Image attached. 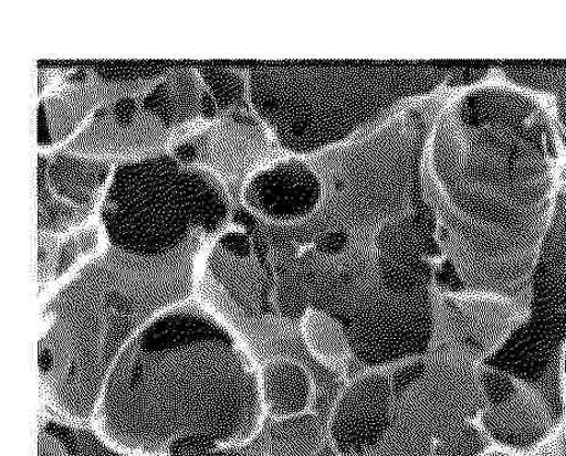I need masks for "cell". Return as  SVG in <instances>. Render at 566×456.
<instances>
[{
  "label": "cell",
  "instance_id": "obj_1",
  "mask_svg": "<svg viewBox=\"0 0 566 456\" xmlns=\"http://www.w3.org/2000/svg\"><path fill=\"white\" fill-rule=\"evenodd\" d=\"M423 155L447 258L469 290L530 312L565 187V149L549 103L516 86H470L444 105Z\"/></svg>",
  "mask_w": 566,
  "mask_h": 456
},
{
  "label": "cell",
  "instance_id": "obj_2",
  "mask_svg": "<svg viewBox=\"0 0 566 456\" xmlns=\"http://www.w3.org/2000/svg\"><path fill=\"white\" fill-rule=\"evenodd\" d=\"M261 368L196 298L151 320L116 360L91 426L125 456L247 447L265 426Z\"/></svg>",
  "mask_w": 566,
  "mask_h": 456
},
{
  "label": "cell",
  "instance_id": "obj_3",
  "mask_svg": "<svg viewBox=\"0 0 566 456\" xmlns=\"http://www.w3.org/2000/svg\"><path fill=\"white\" fill-rule=\"evenodd\" d=\"M205 242L163 256L106 243L40 301V389L52 416L91 424L103 384L129 342L161 312L195 298Z\"/></svg>",
  "mask_w": 566,
  "mask_h": 456
},
{
  "label": "cell",
  "instance_id": "obj_4",
  "mask_svg": "<svg viewBox=\"0 0 566 456\" xmlns=\"http://www.w3.org/2000/svg\"><path fill=\"white\" fill-rule=\"evenodd\" d=\"M451 72L431 62H262L248 67L247 99L276 144L303 158L382 125Z\"/></svg>",
  "mask_w": 566,
  "mask_h": 456
},
{
  "label": "cell",
  "instance_id": "obj_5",
  "mask_svg": "<svg viewBox=\"0 0 566 456\" xmlns=\"http://www.w3.org/2000/svg\"><path fill=\"white\" fill-rule=\"evenodd\" d=\"M233 213L228 185L171 153L117 162L99 209L106 243L129 254L163 256L195 240H214Z\"/></svg>",
  "mask_w": 566,
  "mask_h": 456
},
{
  "label": "cell",
  "instance_id": "obj_6",
  "mask_svg": "<svg viewBox=\"0 0 566 456\" xmlns=\"http://www.w3.org/2000/svg\"><path fill=\"white\" fill-rule=\"evenodd\" d=\"M433 291L396 296L375 285L350 303L346 326L352 359L369 370H384L429 352L436 331Z\"/></svg>",
  "mask_w": 566,
  "mask_h": 456
},
{
  "label": "cell",
  "instance_id": "obj_7",
  "mask_svg": "<svg viewBox=\"0 0 566 456\" xmlns=\"http://www.w3.org/2000/svg\"><path fill=\"white\" fill-rule=\"evenodd\" d=\"M397 397L388 372L369 370L339 393L327 424V439L345 456H369L394 426Z\"/></svg>",
  "mask_w": 566,
  "mask_h": 456
},
{
  "label": "cell",
  "instance_id": "obj_8",
  "mask_svg": "<svg viewBox=\"0 0 566 456\" xmlns=\"http://www.w3.org/2000/svg\"><path fill=\"white\" fill-rule=\"evenodd\" d=\"M323 179L302 157L291 156L250 173L241 199L248 212L269 225L298 224L313 216L324 202Z\"/></svg>",
  "mask_w": 566,
  "mask_h": 456
},
{
  "label": "cell",
  "instance_id": "obj_9",
  "mask_svg": "<svg viewBox=\"0 0 566 456\" xmlns=\"http://www.w3.org/2000/svg\"><path fill=\"white\" fill-rule=\"evenodd\" d=\"M265 139L264 125L251 114L235 110L219 123L176 144L171 155L187 167L206 168L228 185L250 177Z\"/></svg>",
  "mask_w": 566,
  "mask_h": 456
},
{
  "label": "cell",
  "instance_id": "obj_10",
  "mask_svg": "<svg viewBox=\"0 0 566 456\" xmlns=\"http://www.w3.org/2000/svg\"><path fill=\"white\" fill-rule=\"evenodd\" d=\"M443 303L448 329L479 362L497 352L530 317L514 301L482 291L443 295Z\"/></svg>",
  "mask_w": 566,
  "mask_h": 456
},
{
  "label": "cell",
  "instance_id": "obj_11",
  "mask_svg": "<svg viewBox=\"0 0 566 456\" xmlns=\"http://www.w3.org/2000/svg\"><path fill=\"white\" fill-rule=\"evenodd\" d=\"M564 420V404L521 381L512 400L483 407L479 414V425L492 443L514 453L545 446Z\"/></svg>",
  "mask_w": 566,
  "mask_h": 456
},
{
  "label": "cell",
  "instance_id": "obj_12",
  "mask_svg": "<svg viewBox=\"0 0 566 456\" xmlns=\"http://www.w3.org/2000/svg\"><path fill=\"white\" fill-rule=\"evenodd\" d=\"M171 135L172 131L145 109L133 125L117 123L108 103L94 112L87 124L61 150L92 159H139L164 151Z\"/></svg>",
  "mask_w": 566,
  "mask_h": 456
},
{
  "label": "cell",
  "instance_id": "obj_13",
  "mask_svg": "<svg viewBox=\"0 0 566 456\" xmlns=\"http://www.w3.org/2000/svg\"><path fill=\"white\" fill-rule=\"evenodd\" d=\"M147 82L136 84H112L94 75L84 85H67L66 88L41 100L39 105V144L42 147L63 144L74 138L102 105L146 88Z\"/></svg>",
  "mask_w": 566,
  "mask_h": 456
},
{
  "label": "cell",
  "instance_id": "obj_14",
  "mask_svg": "<svg viewBox=\"0 0 566 456\" xmlns=\"http://www.w3.org/2000/svg\"><path fill=\"white\" fill-rule=\"evenodd\" d=\"M103 238V230L97 225H86L65 236L39 233L41 300L53 294L82 266L99 254L105 247L102 245Z\"/></svg>",
  "mask_w": 566,
  "mask_h": 456
},
{
  "label": "cell",
  "instance_id": "obj_15",
  "mask_svg": "<svg viewBox=\"0 0 566 456\" xmlns=\"http://www.w3.org/2000/svg\"><path fill=\"white\" fill-rule=\"evenodd\" d=\"M266 416L282 420L312 412L315 383L308 369L292 359L277 358L261 368Z\"/></svg>",
  "mask_w": 566,
  "mask_h": 456
},
{
  "label": "cell",
  "instance_id": "obj_16",
  "mask_svg": "<svg viewBox=\"0 0 566 456\" xmlns=\"http://www.w3.org/2000/svg\"><path fill=\"white\" fill-rule=\"evenodd\" d=\"M206 89L197 70L180 68L148 89L140 98V105L174 132L175 128L202 118Z\"/></svg>",
  "mask_w": 566,
  "mask_h": 456
},
{
  "label": "cell",
  "instance_id": "obj_17",
  "mask_svg": "<svg viewBox=\"0 0 566 456\" xmlns=\"http://www.w3.org/2000/svg\"><path fill=\"white\" fill-rule=\"evenodd\" d=\"M112 161L59 150L49 161L46 180L57 198L77 206H96L99 192L112 177Z\"/></svg>",
  "mask_w": 566,
  "mask_h": 456
},
{
  "label": "cell",
  "instance_id": "obj_18",
  "mask_svg": "<svg viewBox=\"0 0 566 456\" xmlns=\"http://www.w3.org/2000/svg\"><path fill=\"white\" fill-rule=\"evenodd\" d=\"M303 341L310 353L328 369L338 370L352 359L346 326L335 315L311 308L301 319Z\"/></svg>",
  "mask_w": 566,
  "mask_h": 456
},
{
  "label": "cell",
  "instance_id": "obj_19",
  "mask_svg": "<svg viewBox=\"0 0 566 456\" xmlns=\"http://www.w3.org/2000/svg\"><path fill=\"white\" fill-rule=\"evenodd\" d=\"M325 441L322 420L313 412L271 420L266 456H313Z\"/></svg>",
  "mask_w": 566,
  "mask_h": 456
},
{
  "label": "cell",
  "instance_id": "obj_20",
  "mask_svg": "<svg viewBox=\"0 0 566 456\" xmlns=\"http://www.w3.org/2000/svg\"><path fill=\"white\" fill-rule=\"evenodd\" d=\"M50 158H39V233L65 236L86 226L96 206H77L57 198L46 180Z\"/></svg>",
  "mask_w": 566,
  "mask_h": 456
},
{
  "label": "cell",
  "instance_id": "obj_21",
  "mask_svg": "<svg viewBox=\"0 0 566 456\" xmlns=\"http://www.w3.org/2000/svg\"><path fill=\"white\" fill-rule=\"evenodd\" d=\"M486 432L465 420L440 432L432 441L430 456H482L491 448Z\"/></svg>",
  "mask_w": 566,
  "mask_h": 456
},
{
  "label": "cell",
  "instance_id": "obj_22",
  "mask_svg": "<svg viewBox=\"0 0 566 456\" xmlns=\"http://www.w3.org/2000/svg\"><path fill=\"white\" fill-rule=\"evenodd\" d=\"M197 73L214 97L220 113L239 110L235 107L247 97L245 78L222 67H198Z\"/></svg>",
  "mask_w": 566,
  "mask_h": 456
},
{
  "label": "cell",
  "instance_id": "obj_23",
  "mask_svg": "<svg viewBox=\"0 0 566 456\" xmlns=\"http://www.w3.org/2000/svg\"><path fill=\"white\" fill-rule=\"evenodd\" d=\"M428 370V362L423 358H419L402 362V364L396 365L392 372H388L397 400L423 380Z\"/></svg>",
  "mask_w": 566,
  "mask_h": 456
},
{
  "label": "cell",
  "instance_id": "obj_24",
  "mask_svg": "<svg viewBox=\"0 0 566 456\" xmlns=\"http://www.w3.org/2000/svg\"><path fill=\"white\" fill-rule=\"evenodd\" d=\"M350 245V236L346 230H335L318 237L312 245L313 251L327 259H337Z\"/></svg>",
  "mask_w": 566,
  "mask_h": 456
},
{
  "label": "cell",
  "instance_id": "obj_25",
  "mask_svg": "<svg viewBox=\"0 0 566 456\" xmlns=\"http://www.w3.org/2000/svg\"><path fill=\"white\" fill-rule=\"evenodd\" d=\"M563 393L565 404V420L551 439L545 444L549 456H566V350L563 360Z\"/></svg>",
  "mask_w": 566,
  "mask_h": 456
},
{
  "label": "cell",
  "instance_id": "obj_26",
  "mask_svg": "<svg viewBox=\"0 0 566 456\" xmlns=\"http://www.w3.org/2000/svg\"><path fill=\"white\" fill-rule=\"evenodd\" d=\"M195 456H265V455L247 449V447H240V448L218 449V450H212V452H208V453L199 454V455H195Z\"/></svg>",
  "mask_w": 566,
  "mask_h": 456
},
{
  "label": "cell",
  "instance_id": "obj_27",
  "mask_svg": "<svg viewBox=\"0 0 566 456\" xmlns=\"http://www.w3.org/2000/svg\"><path fill=\"white\" fill-rule=\"evenodd\" d=\"M313 456H345L342 455L329 442L328 439L325 441L323 446L316 450V453Z\"/></svg>",
  "mask_w": 566,
  "mask_h": 456
},
{
  "label": "cell",
  "instance_id": "obj_28",
  "mask_svg": "<svg viewBox=\"0 0 566 456\" xmlns=\"http://www.w3.org/2000/svg\"><path fill=\"white\" fill-rule=\"evenodd\" d=\"M482 456H517L516 453L501 449V450H489L486 454H483Z\"/></svg>",
  "mask_w": 566,
  "mask_h": 456
},
{
  "label": "cell",
  "instance_id": "obj_29",
  "mask_svg": "<svg viewBox=\"0 0 566 456\" xmlns=\"http://www.w3.org/2000/svg\"><path fill=\"white\" fill-rule=\"evenodd\" d=\"M431 444H432V441L427 443V444H424V446L421 449H419L418 453H415V455H412V456H430ZM369 456H376V454L373 453Z\"/></svg>",
  "mask_w": 566,
  "mask_h": 456
}]
</instances>
